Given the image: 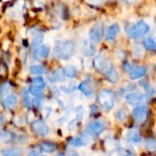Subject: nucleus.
<instances>
[{"label":"nucleus","mask_w":156,"mask_h":156,"mask_svg":"<svg viewBox=\"0 0 156 156\" xmlns=\"http://www.w3.org/2000/svg\"><path fill=\"white\" fill-rule=\"evenodd\" d=\"M76 45L72 40H66L64 42H59L54 49V56L57 58L67 60L70 58L75 51Z\"/></svg>","instance_id":"1"},{"label":"nucleus","mask_w":156,"mask_h":156,"mask_svg":"<svg viewBox=\"0 0 156 156\" xmlns=\"http://www.w3.org/2000/svg\"><path fill=\"white\" fill-rule=\"evenodd\" d=\"M116 94L111 90H102L97 96V101L99 104L105 110L111 111L115 104Z\"/></svg>","instance_id":"2"},{"label":"nucleus","mask_w":156,"mask_h":156,"mask_svg":"<svg viewBox=\"0 0 156 156\" xmlns=\"http://www.w3.org/2000/svg\"><path fill=\"white\" fill-rule=\"evenodd\" d=\"M150 31V26L144 20L137 22L135 25L132 26L127 30V35L129 37L133 39H137L139 37H144Z\"/></svg>","instance_id":"3"},{"label":"nucleus","mask_w":156,"mask_h":156,"mask_svg":"<svg viewBox=\"0 0 156 156\" xmlns=\"http://www.w3.org/2000/svg\"><path fill=\"white\" fill-rule=\"evenodd\" d=\"M93 65H94V67L98 69V70H100L101 73H103V74H105L113 65H112V63L110 61V59L109 58H107L102 53H101V54H99L95 58H94V60H93Z\"/></svg>","instance_id":"4"},{"label":"nucleus","mask_w":156,"mask_h":156,"mask_svg":"<svg viewBox=\"0 0 156 156\" xmlns=\"http://www.w3.org/2000/svg\"><path fill=\"white\" fill-rule=\"evenodd\" d=\"M30 128L32 132L41 137L47 136L49 133V128L47 124V122L43 120H36L31 122Z\"/></svg>","instance_id":"5"},{"label":"nucleus","mask_w":156,"mask_h":156,"mask_svg":"<svg viewBox=\"0 0 156 156\" xmlns=\"http://www.w3.org/2000/svg\"><path fill=\"white\" fill-rule=\"evenodd\" d=\"M104 35V26L101 22L96 23L89 32V38L91 43H98Z\"/></svg>","instance_id":"6"},{"label":"nucleus","mask_w":156,"mask_h":156,"mask_svg":"<svg viewBox=\"0 0 156 156\" xmlns=\"http://www.w3.org/2000/svg\"><path fill=\"white\" fill-rule=\"evenodd\" d=\"M148 95L143 94L141 92H132L125 96V101L131 105H143L148 102Z\"/></svg>","instance_id":"7"},{"label":"nucleus","mask_w":156,"mask_h":156,"mask_svg":"<svg viewBox=\"0 0 156 156\" xmlns=\"http://www.w3.org/2000/svg\"><path fill=\"white\" fill-rule=\"evenodd\" d=\"M50 54V48L47 45H40L37 48L33 49V58L36 60H42L48 58Z\"/></svg>","instance_id":"8"},{"label":"nucleus","mask_w":156,"mask_h":156,"mask_svg":"<svg viewBox=\"0 0 156 156\" xmlns=\"http://www.w3.org/2000/svg\"><path fill=\"white\" fill-rule=\"evenodd\" d=\"M133 114L134 121L137 123H143L147 119L148 108L146 106H143V105L139 106V107H136V108H134V110L133 112Z\"/></svg>","instance_id":"9"},{"label":"nucleus","mask_w":156,"mask_h":156,"mask_svg":"<svg viewBox=\"0 0 156 156\" xmlns=\"http://www.w3.org/2000/svg\"><path fill=\"white\" fill-rule=\"evenodd\" d=\"M105 129L104 123L101 121H92L89 122L87 125V131L90 134L92 135H99L101 134Z\"/></svg>","instance_id":"10"},{"label":"nucleus","mask_w":156,"mask_h":156,"mask_svg":"<svg viewBox=\"0 0 156 156\" xmlns=\"http://www.w3.org/2000/svg\"><path fill=\"white\" fill-rule=\"evenodd\" d=\"M120 32H121V27L118 24H113L110 26L105 35L106 41H114Z\"/></svg>","instance_id":"11"},{"label":"nucleus","mask_w":156,"mask_h":156,"mask_svg":"<svg viewBox=\"0 0 156 156\" xmlns=\"http://www.w3.org/2000/svg\"><path fill=\"white\" fill-rule=\"evenodd\" d=\"M2 105L5 110H12L17 105V97L13 94H9L2 101Z\"/></svg>","instance_id":"12"},{"label":"nucleus","mask_w":156,"mask_h":156,"mask_svg":"<svg viewBox=\"0 0 156 156\" xmlns=\"http://www.w3.org/2000/svg\"><path fill=\"white\" fill-rule=\"evenodd\" d=\"M38 148L40 151L44 152V153H47V154H52L54 152H56L58 149V144H56L55 143H52V142H42L39 144L38 145Z\"/></svg>","instance_id":"13"},{"label":"nucleus","mask_w":156,"mask_h":156,"mask_svg":"<svg viewBox=\"0 0 156 156\" xmlns=\"http://www.w3.org/2000/svg\"><path fill=\"white\" fill-rule=\"evenodd\" d=\"M147 72V67L145 66H138L133 68L130 72V79L131 80H137L144 77Z\"/></svg>","instance_id":"14"},{"label":"nucleus","mask_w":156,"mask_h":156,"mask_svg":"<svg viewBox=\"0 0 156 156\" xmlns=\"http://www.w3.org/2000/svg\"><path fill=\"white\" fill-rule=\"evenodd\" d=\"M65 78L66 76L64 75V72H63V69H54L50 76H49V81L52 82V83H55V82H62L65 80Z\"/></svg>","instance_id":"15"},{"label":"nucleus","mask_w":156,"mask_h":156,"mask_svg":"<svg viewBox=\"0 0 156 156\" xmlns=\"http://www.w3.org/2000/svg\"><path fill=\"white\" fill-rule=\"evenodd\" d=\"M12 90H13V85L9 81L3 82L0 85V99L3 100L5 97L9 95L12 92Z\"/></svg>","instance_id":"16"},{"label":"nucleus","mask_w":156,"mask_h":156,"mask_svg":"<svg viewBox=\"0 0 156 156\" xmlns=\"http://www.w3.org/2000/svg\"><path fill=\"white\" fill-rule=\"evenodd\" d=\"M79 90L87 97H90L93 94V89L89 81H82L79 85Z\"/></svg>","instance_id":"17"},{"label":"nucleus","mask_w":156,"mask_h":156,"mask_svg":"<svg viewBox=\"0 0 156 156\" xmlns=\"http://www.w3.org/2000/svg\"><path fill=\"white\" fill-rule=\"evenodd\" d=\"M1 154L4 156H19L22 154V151L17 147H9L3 149Z\"/></svg>","instance_id":"18"},{"label":"nucleus","mask_w":156,"mask_h":156,"mask_svg":"<svg viewBox=\"0 0 156 156\" xmlns=\"http://www.w3.org/2000/svg\"><path fill=\"white\" fill-rule=\"evenodd\" d=\"M63 72H64V75L69 78V79H73L77 76L78 74V69L75 66L73 65H67L64 67L63 69Z\"/></svg>","instance_id":"19"},{"label":"nucleus","mask_w":156,"mask_h":156,"mask_svg":"<svg viewBox=\"0 0 156 156\" xmlns=\"http://www.w3.org/2000/svg\"><path fill=\"white\" fill-rule=\"evenodd\" d=\"M104 75H105L106 79L112 83H114V82L118 81V80H119V74H118L117 70L115 69L114 66H112Z\"/></svg>","instance_id":"20"},{"label":"nucleus","mask_w":156,"mask_h":156,"mask_svg":"<svg viewBox=\"0 0 156 156\" xmlns=\"http://www.w3.org/2000/svg\"><path fill=\"white\" fill-rule=\"evenodd\" d=\"M127 139L132 143L139 144L141 142V135H140V133H139V132L137 130H132V131H130L128 133Z\"/></svg>","instance_id":"21"},{"label":"nucleus","mask_w":156,"mask_h":156,"mask_svg":"<svg viewBox=\"0 0 156 156\" xmlns=\"http://www.w3.org/2000/svg\"><path fill=\"white\" fill-rule=\"evenodd\" d=\"M29 72L32 75H42L46 72V69L43 65H33L29 68Z\"/></svg>","instance_id":"22"},{"label":"nucleus","mask_w":156,"mask_h":156,"mask_svg":"<svg viewBox=\"0 0 156 156\" xmlns=\"http://www.w3.org/2000/svg\"><path fill=\"white\" fill-rule=\"evenodd\" d=\"M86 141L83 138L80 137H73L69 141V144L72 147H81L83 145H85Z\"/></svg>","instance_id":"23"},{"label":"nucleus","mask_w":156,"mask_h":156,"mask_svg":"<svg viewBox=\"0 0 156 156\" xmlns=\"http://www.w3.org/2000/svg\"><path fill=\"white\" fill-rule=\"evenodd\" d=\"M143 45L145 48L149 50H155L156 49V41L152 37L144 38L143 41Z\"/></svg>","instance_id":"24"},{"label":"nucleus","mask_w":156,"mask_h":156,"mask_svg":"<svg viewBox=\"0 0 156 156\" xmlns=\"http://www.w3.org/2000/svg\"><path fill=\"white\" fill-rule=\"evenodd\" d=\"M43 39H44V37H43L42 34H37L34 37V38L32 39V42H31V48H32V49H35L37 47H39L42 44Z\"/></svg>","instance_id":"25"},{"label":"nucleus","mask_w":156,"mask_h":156,"mask_svg":"<svg viewBox=\"0 0 156 156\" xmlns=\"http://www.w3.org/2000/svg\"><path fill=\"white\" fill-rule=\"evenodd\" d=\"M28 92L35 96V97H42V93H43V89L39 88L37 86H35L33 84H31V86L28 88Z\"/></svg>","instance_id":"26"},{"label":"nucleus","mask_w":156,"mask_h":156,"mask_svg":"<svg viewBox=\"0 0 156 156\" xmlns=\"http://www.w3.org/2000/svg\"><path fill=\"white\" fill-rule=\"evenodd\" d=\"M22 102H23L25 108L29 109L31 107V100L29 98V92H28V90H24L22 92Z\"/></svg>","instance_id":"27"},{"label":"nucleus","mask_w":156,"mask_h":156,"mask_svg":"<svg viewBox=\"0 0 156 156\" xmlns=\"http://www.w3.org/2000/svg\"><path fill=\"white\" fill-rule=\"evenodd\" d=\"M31 84L35 85V86H37L39 88H42L44 89L46 87V82H45V80L42 78V77H39V76H36L32 79L31 80Z\"/></svg>","instance_id":"28"},{"label":"nucleus","mask_w":156,"mask_h":156,"mask_svg":"<svg viewBox=\"0 0 156 156\" xmlns=\"http://www.w3.org/2000/svg\"><path fill=\"white\" fill-rule=\"evenodd\" d=\"M145 147L149 152H155L156 141L154 139H147L145 141Z\"/></svg>","instance_id":"29"},{"label":"nucleus","mask_w":156,"mask_h":156,"mask_svg":"<svg viewBox=\"0 0 156 156\" xmlns=\"http://www.w3.org/2000/svg\"><path fill=\"white\" fill-rule=\"evenodd\" d=\"M95 52H96V48H95V47L92 46V45H88V46H86V47L84 48V49H83V53H84V55L87 56V57L93 56V55L95 54Z\"/></svg>","instance_id":"30"},{"label":"nucleus","mask_w":156,"mask_h":156,"mask_svg":"<svg viewBox=\"0 0 156 156\" xmlns=\"http://www.w3.org/2000/svg\"><path fill=\"white\" fill-rule=\"evenodd\" d=\"M133 54L136 58H142L144 54L143 47L139 46V45H135L133 47Z\"/></svg>","instance_id":"31"},{"label":"nucleus","mask_w":156,"mask_h":156,"mask_svg":"<svg viewBox=\"0 0 156 156\" xmlns=\"http://www.w3.org/2000/svg\"><path fill=\"white\" fill-rule=\"evenodd\" d=\"M116 116H117V118H118L119 121H121V122H125L126 119H127L128 113H127V112H126L124 109H122V110H120V111L117 112Z\"/></svg>","instance_id":"32"},{"label":"nucleus","mask_w":156,"mask_h":156,"mask_svg":"<svg viewBox=\"0 0 156 156\" xmlns=\"http://www.w3.org/2000/svg\"><path fill=\"white\" fill-rule=\"evenodd\" d=\"M41 104H42V97H35L31 101V105L35 109H39L41 107Z\"/></svg>","instance_id":"33"},{"label":"nucleus","mask_w":156,"mask_h":156,"mask_svg":"<svg viewBox=\"0 0 156 156\" xmlns=\"http://www.w3.org/2000/svg\"><path fill=\"white\" fill-rule=\"evenodd\" d=\"M76 116H77L78 121H81V119L83 117V107L82 106H79L76 109Z\"/></svg>","instance_id":"34"},{"label":"nucleus","mask_w":156,"mask_h":156,"mask_svg":"<svg viewBox=\"0 0 156 156\" xmlns=\"http://www.w3.org/2000/svg\"><path fill=\"white\" fill-rule=\"evenodd\" d=\"M77 122H78V120H77V119H76V120L71 121V122L69 123L68 129H69V131H74V130L77 128Z\"/></svg>","instance_id":"35"},{"label":"nucleus","mask_w":156,"mask_h":156,"mask_svg":"<svg viewBox=\"0 0 156 156\" xmlns=\"http://www.w3.org/2000/svg\"><path fill=\"white\" fill-rule=\"evenodd\" d=\"M28 154L29 155H33V156H37V155H40L41 153L38 151V150H36V149H32L31 151L28 152Z\"/></svg>","instance_id":"36"},{"label":"nucleus","mask_w":156,"mask_h":156,"mask_svg":"<svg viewBox=\"0 0 156 156\" xmlns=\"http://www.w3.org/2000/svg\"><path fill=\"white\" fill-rule=\"evenodd\" d=\"M123 69H124V70H125V71H131L132 67H131V65H130V64L125 63V64H124V66H123Z\"/></svg>","instance_id":"37"},{"label":"nucleus","mask_w":156,"mask_h":156,"mask_svg":"<svg viewBox=\"0 0 156 156\" xmlns=\"http://www.w3.org/2000/svg\"><path fill=\"white\" fill-rule=\"evenodd\" d=\"M5 122V118L3 114H0V126L4 125V123Z\"/></svg>","instance_id":"38"},{"label":"nucleus","mask_w":156,"mask_h":156,"mask_svg":"<svg viewBox=\"0 0 156 156\" xmlns=\"http://www.w3.org/2000/svg\"><path fill=\"white\" fill-rule=\"evenodd\" d=\"M126 2H128V3H131V4H133V3H136L137 1H139V0H125Z\"/></svg>","instance_id":"39"},{"label":"nucleus","mask_w":156,"mask_h":156,"mask_svg":"<svg viewBox=\"0 0 156 156\" xmlns=\"http://www.w3.org/2000/svg\"><path fill=\"white\" fill-rule=\"evenodd\" d=\"M1 137H2V133L0 132V138H1Z\"/></svg>","instance_id":"40"}]
</instances>
